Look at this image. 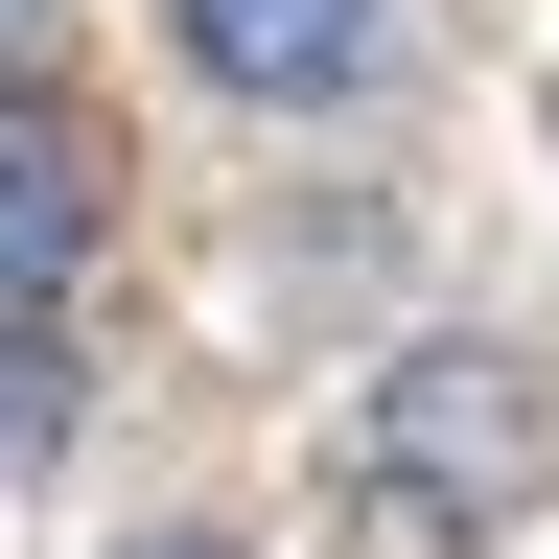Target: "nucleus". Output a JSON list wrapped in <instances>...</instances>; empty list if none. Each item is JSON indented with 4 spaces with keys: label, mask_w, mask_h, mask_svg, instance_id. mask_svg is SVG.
<instances>
[{
    "label": "nucleus",
    "mask_w": 559,
    "mask_h": 559,
    "mask_svg": "<svg viewBox=\"0 0 559 559\" xmlns=\"http://www.w3.org/2000/svg\"><path fill=\"white\" fill-rule=\"evenodd\" d=\"M559 466V373L536 349H396L373 396H349V489H373L396 536H513V489Z\"/></svg>",
    "instance_id": "nucleus-1"
},
{
    "label": "nucleus",
    "mask_w": 559,
    "mask_h": 559,
    "mask_svg": "<svg viewBox=\"0 0 559 559\" xmlns=\"http://www.w3.org/2000/svg\"><path fill=\"white\" fill-rule=\"evenodd\" d=\"M47 443H70V349H47V326H0V466H47Z\"/></svg>",
    "instance_id": "nucleus-4"
},
{
    "label": "nucleus",
    "mask_w": 559,
    "mask_h": 559,
    "mask_svg": "<svg viewBox=\"0 0 559 559\" xmlns=\"http://www.w3.org/2000/svg\"><path fill=\"white\" fill-rule=\"evenodd\" d=\"M0 24H47V0H0Z\"/></svg>",
    "instance_id": "nucleus-6"
},
{
    "label": "nucleus",
    "mask_w": 559,
    "mask_h": 559,
    "mask_svg": "<svg viewBox=\"0 0 559 559\" xmlns=\"http://www.w3.org/2000/svg\"><path fill=\"white\" fill-rule=\"evenodd\" d=\"M70 280H94V117L0 70V326H70Z\"/></svg>",
    "instance_id": "nucleus-2"
},
{
    "label": "nucleus",
    "mask_w": 559,
    "mask_h": 559,
    "mask_svg": "<svg viewBox=\"0 0 559 559\" xmlns=\"http://www.w3.org/2000/svg\"><path fill=\"white\" fill-rule=\"evenodd\" d=\"M164 47L210 94H257V117H326V94L396 70V0H164Z\"/></svg>",
    "instance_id": "nucleus-3"
},
{
    "label": "nucleus",
    "mask_w": 559,
    "mask_h": 559,
    "mask_svg": "<svg viewBox=\"0 0 559 559\" xmlns=\"http://www.w3.org/2000/svg\"><path fill=\"white\" fill-rule=\"evenodd\" d=\"M140 559H234V536H140Z\"/></svg>",
    "instance_id": "nucleus-5"
}]
</instances>
